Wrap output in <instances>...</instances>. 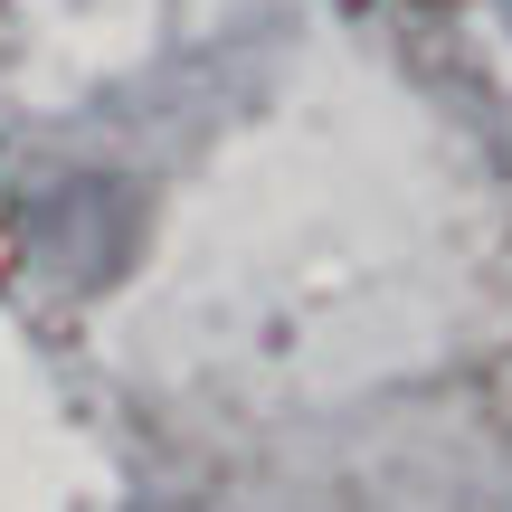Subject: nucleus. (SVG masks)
Wrapping results in <instances>:
<instances>
[{"instance_id": "1", "label": "nucleus", "mask_w": 512, "mask_h": 512, "mask_svg": "<svg viewBox=\"0 0 512 512\" xmlns=\"http://www.w3.org/2000/svg\"><path fill=\"white\" fill-rule=\"evenodd\" d=\"M503 10H512V0H503Z\"/></svg>"}]
</instances>
